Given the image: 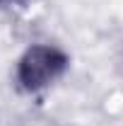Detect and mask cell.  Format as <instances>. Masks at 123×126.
<instances>
[{"instance_id":"cell-1","label":"cell","mask_w":123,"mask_h":126,"mask_svg":"<svg viewBox=\"0 0 123 126\" xmlns=\"http://www.w3.org/2000/svg\"><path fill=\"white\" fill-rule=\"evenodd\" d=\"M68 68V56L61 48L36 44L29 46L17 63V82L24 92H39L61 78Z\"/></svg>"},{"instance_id":"cell-2","label":"cell","mask_w":123,"mask_h":126,"mask_svg":"<svg viewBox=\"0 0 123 126\" xmlns=\"http://www.w3.org/2000/svg\"><path fill=\"white\" fill-rule=\"evenodd\" d=\"M5 2H15V0H5Z\"/></svg>"}]
</instances>
